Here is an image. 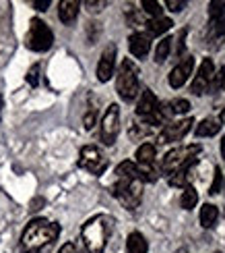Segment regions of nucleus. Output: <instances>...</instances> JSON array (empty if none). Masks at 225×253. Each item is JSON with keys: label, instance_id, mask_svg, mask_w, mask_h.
<instances>
[{"label": "nucleus", "instance_id": "1", "mask_svg": "<svg viewBox=\"0 0 225 253\" xmlns=\"http://www.w3.org/2000/svg\"><path fill=\"white\" fill-rule=\"evenodd\" d=\"M60 235V226L46 218H35L27 224L21 237V253H41L54 245Z\"/></svg>", "mask_w": 225, "mask_h": 253}, {"label": "nucleus", "instance_id": "2", "mask_svg": "<svg viewBox=\"0 0 225 253\" xmlns=\"http://www.w3.org/2000/svg\"><path fill=\"white\" fill-rule=\"evenodd\" d=\"M110 233H112V218L99 214V216L89 218L83 224L81 237L85 241V247L89 249V253H103L105 245H108Z\"/></svg>", "mask_w": 225, "mask_h": 253}, {"label": "nucleus", "instance_id": "3", "mask_svg": "<svg viewBox=\"0 0 225 253\" xmlns=\"http://www.w3.org/2000/svg\"><path fill=\"white\" fill-rule=\"evenodd\" d=\"M116 89L124 102H132L138 96V89H141L138 87V69L130 58H124L120 69H118Z\"/></svg>", "mask_w": 225, "mask_h": 253}, {"label": "nucleus", "instance_id": "4", "mask_svg": "<svg viewBox=\"0 0 225 253\" xmlns=\"http://www.w3.org/2000/svg\"><path fill=\"white\" fill-rule=\"evenodd\" d=\"M112 195L120 202L126 210H136L143 199V183L141 181H126L118 178L112 185Z\"/></svg>", "mask_w": 225, "mask_h": 253}, {"label": "nucleus", "instance_id": "5", "mask_svg": "<svg viewBox=\"0 0 225 253\" xmlns=\"http://www.w3.org/2000/svg\"><path fill=\"white\" fill-rule=\"evenodd\" d=\"M200 152V145H184V147H176V150H171L165 154L163 162H161V170L163 174H171L180 170V168H184L192 162H196V154Z\"/></svg>", "mask_w": 225, "mask_h": 253}, {"label": "nucleus", "instance_id": "6", "mask_svg": "<svg viewBox=\"0 0 225 253\" xmlns=\"http://www.w3.org/2000/svg\"><path fill=\"white\" fill-rule=\"evenodd\" d=\"M54 44V34L41 19H31V25L25 38V46L33 52H46Z\"/></svg>", "mask_w": 225, "mask_h": 253}, {"label": "nucleus", "instance_id": "7", "mask_svg": "<svg viewBox=\"0 0 225 253\" xmlns=\"http://www.w3.org/2000/svg\"><path fill=\"white\" fill-rule=\"evenodd\" d=\"M79 166L83 170H87L95 176H99L105 172V168H108V158L101 154L99 147L95 145H85L81 154H79Z\"/></svg>", "mask_w": 225, "mask_h": 253}, {"label": "nucleus", "instance_id": "8", "mask_svg": "<svg viewBox=\"0 0 225 253\" xmlns=\"http://www.w3.org/2000/svg\"><path fill=\"white\" fill-rule=\"evenodd\" d=\"M118 133H120V108H118V104H112L101 119L99 137L105 145H114Z\"/></svg>", "mask_w": 225, "mask_h": 253}, {"label": "nucleus", "instance_id": "9", "mask_svg": "<svg viewBox=\"0 0 225 253\" xmlns=\"http://www.w3.org/2000/svg\"><path fill=\"white\" fill-rule=\"evenodd\" d=\"M213 75H215V65H213V60H211V58H205V60L200 62L196 77L192 79L190 91L194 93V96H202L205 91H209L211 81H213Z\"/></svg>", "mask_w": 225, "mask_h": 253}, {"label": "nucleus", "instance_id": "10", "mask_svg": "<svg viewBox=\"0 0 225 253\" xmlns=\"http://www.w3.org/2000/svg\"><path fill=\"white\" fill-rule=\"evenodd\" d=\"M192 125H194V121H192V119H184V121H180V123L165 125L163 129H161V133L157 135V141H159V143H169V141H180V139H184Z\"/></svg>", "mask_w": 225, "mask_h": 253}, {"label": "nucleus", "instance_id": "11", "mask_svg": "<svg viewBox=\"0 0 225 253\" xmlns=\"http://www.w3.org/2000/svg\"><path fill=\"white\" fill-rule=\"evenodd\" d=\"M192 69H194V56H184L178 67L171 69L169 79H167L169 85L174 87V89L182 87V85H184V83L188 81V77L192 75Z\"/></svg>", "mask_w": 225, "mask_h": 253}, {"label": "nucleus", "instance_id": "12", "mask_svg": "<svg viewBox=\"0 0 225 253\" xmlns=\"http://www.w3.org/2000/svg\"><path fill=\"white\" fill-rule=\"evenodd\" d=\"M114 69H116V46L110 44L108 48L101 52V58L97 62V79L101 83L110 81L112 75H114Z\"/></svg>", "mask_w": 225, "mask_h": 253}, {"label": "nucleus", "instance_id": "13", "mask_svg": "<svg viewBox=\"0 0 225 253\" xmlns=\"http://www.w3.org/2000/svg\"><path fill=\"white\" fill-rule=\"evenodd\" d=\"M128 46H130V52L136 58H145L149 54V50H151V38L147 34L136 31V34H132L130 40H128Z\"/></svg>", "mask_w": 225, "mask_h": 253}, {"label": "nucleus", "instance_id": "14", "mask_svg": "<svg viewBox=\"0 0 225 253\" xmlns=\"http://www.w3.org/2000/svg\"><path fill=\"white\" fill-rule=\"evenodd\" d=\"M79 2L77 0H62V2L58 4V17L64 25H72L74 21H77L79 17Z\"/></svg>", "mask_w": 225, "mask_h": 253}, {"label": "nucleus", "instance_id": "15", "mask_svg": "<svg viewBox=\"0 0 225 253\" xmlns=\"http://www.w3.org/2000/svg\"><path fill=\"white\" fill-rule=\"evenodd\" d=\"M116 176L118 178H126V181H141V174H138V168H136L134 162H122V164H118Z\"/></svg>", "mask_w": 225, "mask_h": 253}, {"label": "nucleus", "instance_id": "16", "mask_svg": "<svg viewBox=\"0 0 225 253\" xmlns=\"http://www.w3.org/2000/svg\"><path fill=\"white\" fill-rule=\"evenodd\" d=\"M149 245L141 233H130L126 241V253H147Z\"/></svg>", "mask_w": 225, "mask_h": 253}, {"label": "nucleus", "instance_id": "17", "mask_svg": "<svg viewBox=\"0 0 225 253\" xmlns=\"http://www.w3.org/2000/svg\"><path fill=\"white\" fill-rule=\"evenodd\" d=\"M219 218V210L213 206V204H205L200 208V224L205 228H213Z\"/></svg>", "mask_w": 225, "mask_h": 253}, {"label": "nucleus", "instance_id": "18", "mask_svg": "<svg viewBox=\"0 0 225 253\" xmlns=\"http://www.w3.org/2000/svg\"><path fill=\"white\" fill-rule=\"evenodd\" d=\"M221 131V123L215 119H205L196 125V135L198 137H213Z\"/></svg>", "mask_w": 225, "mask_h": 253}, {"label": "nucleus", "instance_id": "19", "mask_svg": "<svg viewBox=\"0 0 225 253\" xmlns=\"http://www.w3.org/2000/svg\"><path fill=\"white\" fill-rule=\"evenodd\" d=\"M169 27H171V19H167V17H157V19H149L147 21L149 36H161Z\"/></svg>", "mask_w": 225, "mask_h": 253}, {"label": "nucleus", "instance_id": "20", "mask_svg": "<svg viewBox=\"0 0 225 253\" xmlns=\"http://www.w3.org/2000/svg\"><path fill=\"white\" fill-rule=\"evenodd\" d=\"M194 164H196V162H192V164H188V166H184V168H180V170L171 172V174H169V185H171V187H188L190 168L194 166Z\"/></svg>", "mask_w": 225, "mask_h": 253}, {"label": "nucleus", "instance_id": "21", "mask_svg": "<svg viewBox=\"0 0 225 253\" xmlns=\"http://www.w3.org/2000/svg\"><path fill=\"white\" fill-rule=\"evenodd\" d=\"M155 154L153 143H143L136 150V164H155Z\"/></svg>", "mask_w": 225, "mask_h": 253}, {"label": "nucleus", "instance_id": "22", "mask_svg": "<svg viewBox=\"0 0 225 253\" xmlns=\"http://www.w3.org/2000/svg\"><path fill=\"white\" fill-rule=\"evenodd\" d=\"M171 42H174L171 38H163V40L157 44V48H155V58H153L157 65H163V62L167 60L169 52H171Z\"/></svg>", "mask_w": 225, "mask_h": 253}, {"label": "nucleus", "instance_id": "23", "mask_svg": "<svg viewBox=\"0 0 225 253\" xmlns=\"http://www.w3.org/2000/svg\"><path fill=\"white\" fill-rule=\"evenodd\" d=\"M180 204H182V208H184V210H192V208L198 204V193H196V189L192 187V185L184 187V193H182Z\"/></svg>", "mask_w": 225, "mask_h": 253}, {"label": "nucleus", "instance_id": "24", "mask_svg": "<svg viewBox=\"0 0 225 253\" xmlns=\"http://www.w3.org/2000/svg\"><path fill=\"white\" fill-rule=\"evenodd\" d=\"M141 6H143V10H145L147 15H151V19L161 17V13H163L161 4H159V2H155V0H143V2H141Z\"/></svg>", "mask_w": 225, "mask_h": 253}, {"label": "nucleus", "instance_id": "25", "mask_svg": "<svg viewBox=\"0 0 225 253\" xmlns=\"http://www.w3.org/2000/svg\"><path fill=\"white\" fill-rule=\"evenodd\" d=\"M223 83H225V67H221L219 71H215V75H213V81H211L209 91H217V89H221Z\"/></svg>", "mask_w": 225, "mask_h": 253}, {"label": "nucleus", "instance_id": "26", "mask_svg": "<svg viewBox=\"0 0 225 253\" xmlns=\"http://www.w3.org/2000/svg\"><path fill=\"white\" fill-rule=\"evenodd\" d=\"M169 108L174 114H186L190 110V102L188 100H174L169 104Z\"/></svg>", "mask_w": 225, "mask_h": 253}, {"label": "nucleus", "instance_id": "27", "mask_svg": "<svg viewBox=\"0 0 225 253\" xmlns=\"http://www.w3.org/2000/svg\"><path fill=\"white\" fill-rule=\"evenodd\" d=\"M221 185H223V172L221 168H215V176H213V185H211V195H217L221 191Z\"/></svg>", "mask_w": 225, "mask_h": 253}, {"label": "nucleus", "instance_id": "28", "mask_svg": "<svg viewBox=\"0 0 225 253\" xmlns=\"http://www.w3.org/2000/svg\"><path fill=\"white\" fill-rule=\"evenodd\" d=\"M27 83L31 87H37L39 85V65H33L27 73Z\"/></svg>", "mask_w": 225, "mask_h": 253}, {"label": "nucleus", "instance_id": "29", "mask_svg": "<svg viewBox=\"0 0 225 253\" xmlns=\"http://www.w3.org/2000/svg\"><path fill=\"white\" fill-rule=\"evenodd\" d=\"M95 119H97V110H95V108L91 106V108H89V112L83 117V126H85V129H87V131H89V129H93Z\"/></svg>", "mask_w": 225, "mask_h": 253}, {"label": "nucleus", "instance_id": "30", "mask_svg": "<svg viewBox=\"0 0 225 253\" xmlns=\"http://www.w3.org/2000/svg\"><path fill=\"white\" fill-rule=\"evenodd\" d=\"M149 131V126L147 125H130V137L132 139H138V137H145Z\"/></svg>", "mask_w": 225, "mask_h": 253}, {"label": "nucleus", "instance_id": "31", "mask_svg": "<svg viewBox=\"0 0 225 253\" xmlns=\"http://www.w3.org/2000/svg\"><path fill=\"white\" fill-rule=\"evenodd\" d=\"M105 4H108L105 0H85V6H87L89 13H99Z\"/></svg>", "mask_w": 225, "mask_h": 253}, {"label": "nucleus", "instance_id": "32", "mask_svg": "<svg viewBox=\"0 0 225 253\" xmlns=\"http://www.w3.org/2000/svg\"><path fill=\"white\" fill-rule=\"evenodd\" d=\"M165 4H167V8L171 10V13H180V10L186 6V0H167Z\"/></svg>", "mask_w": 225, "mask_h": 253}, {"label": "nucleus", "instance_id": "33", "mask_svg": "<svg viewBox=\"0 0 225 253\" xmlns=\"http://www.w3.org/2000/svg\"><path fill=\"white\" fill-rule=\"evenodd\" d=\"M184 48H186V31H180L178 36V48H176V54L182 56L184 54Z\"/></svg>", "mask_w": 225, "mask_h": 253}, {"label": "nucleus", "instance_id": "34", "mask_svg": "<svg viewBox=\"0 0 225 253\" xmlns=\"http://www.w3.org/2000/svg\"><path fill=\"white\" fill-rule=\"evenodd\" d=\"M33 6H35L37 10H46V8L50 6V0H33Z\"/></svg>", "mask_w": 225, "mask_h": 253}, {"label": "nucleus", "instance_id": "35", "mask_svg": "<svg viewBox=\"0 0 225 253\" xmlns=\"http://www.w3.org/2000/svg\"><path fill=\"white\" fill-rule=\"evenodd\" d=\"M58 253H77V247H74L72 243H66V245H62V249Z\"/></svg>", "mask_w": 225, "mask_h": 253}, {"label": "nucleus", "instance_id": "36", "mask_svg": "<svg viewBox=\"0 0 225 253\" xmlns=\"http://www.w3.org/2000/svg\"><path fill=\"white\" fill-rule=\"evenodd\" d=\"M221 156H223V162H225V135H223V139H221Z\"/></svg>", "mask_w": 225, "mask_h": 253}, {"label": "nucleus", "instance_id": "37", "mask_svg": "<svg viewBox=\"0 0 225 253\" xmlns=\"http://www.w3.org/2000/svg\"><path fill=\"white\" fill-rule=\"evenodd\" d=\"M2 106H4V100H2V93H0V117H2Z\"/></svg>", "mask_w": 225, "mask_h": 253}, {"label": "nucleus", "instance_id": "38", "mask_svg": "<svg viewBox=\"0 0 225 253\" xmlns=\"http://www.w3.org/2000/svg\"><path fill=\"white\" fill-rule=\"evenodd\" d=\"M176 253H188V249H186V247H180Z\"/></svg>", "mask_w": 225, "mask_h": 253}, {"label": "nucleus", "instance_id": "39", "mask_svg": "<svg viewBox=\"0 0 225 253\" xmlns=\"http://www.w3.org/2000/svg\"><path fill=\"white\" fill-rule=\"evenodd\" d=\"M221 119H225V110H223V114H221Z\"/></svg>", "mask_w": 225, "mask_h": 253}, {"label": "nucleus", "instance_id": "40", "mask_svg": "<svg viewBox=\"0 0 225 253\" xmlns=\"http://www.w3.org/2000/svg\"><path fill=\"white\" fill-rule=\"evenodd\" d=\"M223 38H225V31H223Z\"/></svg>", "mask_w": 225, "mask_h": 253}, {"label": "nucleus", "instance_id": "41", "mask_svg": "<svg viewBox=\"0 0 225 253\" xmlns=\"http://www.w3.org/2000/svg\"><path fill=\"white\" fill-rule=\"evenodd\" d=\"M217 253H219V251H217Z\"/></svg>", "mask_w": 225, "mask_h": 253}]
</instances>
